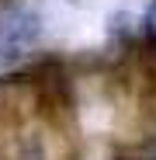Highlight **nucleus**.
Here are the masks:
<instances>
[{
    "label": "nucleus",
    "mask_w": 156,
    "mask_h": 160,
    "mask_svg": "<svg viewBox=\"0 0 156 160\" xmlns=\"http://www.w3.org/2000/svg\"><path fill=\"white\" fill-rule=\"evenodd\" d=\"M42 35L45 18L31 0H0V66L17 70L31 63Z\"/></svg>",
    "instance_id": "obj_1"
},
{
    "label": "nucleus",
    "mask_w": 156,
    "mask_h": 160,
    "mask_svg": "<svg viewBox=\"0 0 156 160\" xmlns=\"http://www.w3.org/2000/svg\"><path fill=\"white\" fill-rule=\"evenodd\" d=\"M118 153H125L128 160H156V122L149 125L146 136H139L132 146H121Z\"/></svg>",
    "instance_id": "obj_2"
}]
</instances>
